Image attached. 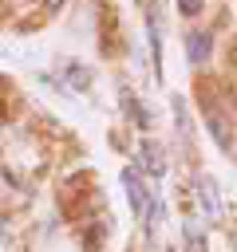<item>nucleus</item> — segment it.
<instances>
[{
  "label": "nucleus",
  "mask_w": 237,
  "mask_h": 252,
  "mask_svg": "<svg viewBox=\"0 0 237 252\" xmlns=\"http://www.w3.org/2000/svg\"><path fill=\"white\" fill-rule=\"evenodd\" d=\"M122 185H126L130 209H134L138 217H142V213H150V205H154V201H150V189H146V181H138V173H134V169H126V173H122Z\"/></svg>",
  "instance_id": "nucleus-1"
},
{
  "label": "nucleus",
  "mask_w": 237,
  "mask_h": 252,
  "mask_svg": "<svg viewBox=\"0 0 237 252\" xmlns=\"http://www.w3.org/2000/svg\"><path fill=\"white\" fill-rule=\"evenodd\" d=\"M186 51H190V63H194V67H201V63L209 59V51H213L209 32H190V35H186Z\"/></svg>",
  "instance_id": "nucleus-2"
},
{
  "label": "nucleus",
  "mask_w": 237,
  "mask_h": 252,
  "mask_svg": "<svg viewBox=\"0 0 237 252\" xmlns=\"http://www.w3.org/2000/svg\"><path fill=\"white\" fill-rule=\"evenodd\" d=\"M146 28H150V47H154V63H162V12L150 0L146 4Z\"/></svg>",
  "instance_id": "nucleus-3"
},
{
  "label": "nucleus",
  "mask_w": 237,
  "mask_h": 252,
  "mask_svg": "<svg viewBox=\"0 0 237 252\" xmlns=\"http://www.w3.org/2000/svg\"><path fill=\"white\" fill-rule=\"evenodd\" d=\"M142 165H146L154 177H162V173H166V150H162L158 142H150V138L142 142Z\"/></svg>",
  "instance_id": "nucleus-4"
},
{
  "label": "nucleus",
  "mask_w": 237,
  "mask_h": 252,
  "mask_svg": "<svg viewBox=\"0 0 237 252\" xmlns=\"http://www.w3.org/2000/svg\"><path fill=\"white\" fill-rule=\"evenodd\" d=\"M205 118H209V134L217 138V146H221V150H229V126H225V118H221L217 110H209Z\"/></svg>",
  "instance_id": "nucleus-5"
},
{
  "label": "nucleus",
  "mask_w": 237,
  "mask_h": 252,
  "mask_svg": "<svg viewBox=\"0 0 237 252\" xmlns=\"http://www.w3.org/2000/svg\"><path fill=\"white\" fill-rule=\"evenodd\" d=\"M198 189H201V193H198V201H201V209H205L209 217H217V193H213V181L205 177V181H201Z\"/></svg>",
  "instance_id": "nucleus-6"
},
{
  "label": "nucleus",
  "mask_w": 237,
  "mask_h": 252,
  "mask_svg": "<svg viewBox=\"0 0 237 252\" xmlns=\"http://www.w3.org/2000/svg\"><path fill=\"white\" fill-rule=\"evenodd\" d=\"M186 252H205V236L198 224H186Z\"/></svg>",
  "instance_id": "nucleus-7"
},
{
  "label": "nucleus",
  "mask_w": 237,
  "mask_h": 252,
  "mask_svg": "<svg viewBox=\"0 0 237 252\" xmlns=\"http://www.w3.org/2000/svg\"><path fill=\"white\" fill-rule=\"evenodd\" d=\"M178 8H182V12H186V16H194V12H198V8H201V0H178Z\"/></svg>",
  "instance_id": "nucleus-8"
},
{
  "label": "nucleus",
  "mask_w": 237,
  "mask_h": 252,
  "mask_svg": "<svg viewBox=\"0 0 237 252\" xmlns=\"http://www.w3.org/2000/svg\"><path fill=\"white\" fill-rule=\"evenodd\" d=\"M0 126H4V102H0Z\"/></svg>",
  "instance_id": "nucleus-9"
},
{
  "label": "nucleus",
  "mask_w": 237,
  "mask_h": 252,
  "mask_svg": "<svg viewBox=\"0 0 237 252\" xmlns=\"http://www.w3.org/2000/svg\"><path fill=\"white\" fill-rule=\"evenodd\" d=\"M28 4H32V0H28Z\"/></svg>",
  "instance_id": "nucleus-10"
}]
</instances>
